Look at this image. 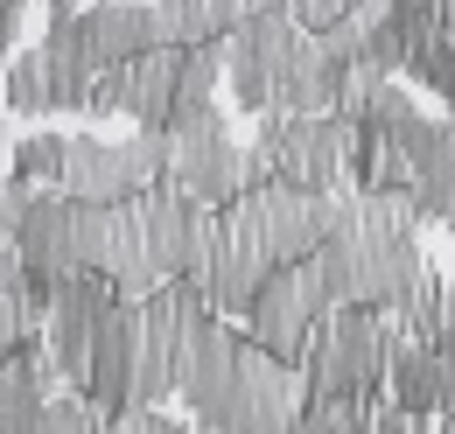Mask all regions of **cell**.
Wrapping results in <instances>:
<instances>
[{"instance_id":"4","label":"cell","mask_w":455,"mask_h":434,"mask_svg":"<svg viewBox=\"0 0 455 434\" xmlns=\"http://www.w3.org/2000/svg\"><path fill=\"white\" fill-rule=\"evenodd\" d=\"M169 133H126V141H99V133H77L70 141V168H63V189L84 197V204H133L148 197L155 182H169Z\"/></svg>"},{"instance_id":"27","label":"cell","mask_w":455,"mask_h":434,"mask_svg":"<svg viewBox=\"0 0 455 434\" xmlns=\"http://www.w3.org/2000/svg\"><path fill=\"white\" fill-rule=\"evenodd\" d=\"M99 434H189V428L169 421V414H140V406H126V414H113Z\"/></svg>"},{"instance_id":"26","label":"cell","mask_w":455,"mask_h":434,"mask_svg":"<svg viewBox=\"0 0 455 434\" xmlns=\"http://www.w3.org/2000/svg\"><path fill=\"white\" fill-rule=\"evenodd\" d=\"M113 112H126V70H99L92 77V99H84V126L92 119H113Z\"/></svg>"},{"instance_id":"32","label":"cell","mask_w":455,"mask_h":434,"mask_svg":"<svg viewBox=\"0 0 455 434\" xmlns=\"http://www.w3.org/2000/svg\"><path fill=\"white\" fill-rule=\"evenodd\" d=\"M357 7H364V0H350V14H357Z\"/></svg>"},{"instance_id":"20","label":"cell","mask_w":455,"mask_h":434,"mask_svg":"<svg viewBox=\"0 0 455 434\" xmlns=\"http://www.w3.org/2000/svg\"><path fill=\"white\" fill-rule=\"evenodd\" d=\"M63 168H70V141L63 133H28L21 148H14V182H50V189H63Z\"/></svg>"},{"instance_id":"15","label":"cell","mask_w":455,"mask_h":434,"mask_svg":"<svg viewBox=\"0 0 455 434\" xmlns=\"http://www.w3.org/2000/svg\"><path fill=\"white\" fill-rule=\"evenodd\" d=\"M175 112H182V50L175 43H155L126 70V119L140 133H169Z\"/></svg>"},{"instance_id":"9","label":"cell","mask_w":455,"mask_h":434,"mask_svg":"<svg viewBox=\"0 0 455 434\" xmlns=\"http://www.w3.org/2000/svg\"><path fill=\"white\" fill-rule=\"evenodd\" d=\"M301 372L267 358L252 336H245V365H238V392H231V421L225 434H294L301 421Z\"/></svg>"},{"instance_id":"33","label":"cell","mask_w":455,"mask_h":434,"mask_svg":"<svg viewBox=\"0 0 455 434\" xmlns=\"http://www.w3.org/2000/svg\"><path fill=\"white\" fill-rule=\"evenodd\" d=\"M196 434H218V428H196Z\"/></svg>"},{"instance_id":"6","label":"cell","mask_w":455,"mask_h":434,"mask_svg":"<svg viewBox=\"0 0 455 434\" xmlns=\"http://www.w3.org/2000/svg\"><path fill=\"white\" fill-rule=\"evenodd\" d=\"M301 43V28H294V14H252L245 28H231L225 36V92L238 112H274V84H281L287 56Z\"/></svg>"},{"instance_id":"7","label":"cell","mask_w":455,"mask_h":434,"mask_svg":"<svg viewBox=\"0 0 455 434\" xmlns=\"http://www.w3.org/2000/svg\"><path fill=\"white\" fill-rule=\"evenodd\" d=\"M140 204V224H148V245H155V267L162 280H196L204 260H211V238H218V211H204L196 197H182L175 182H155Z\"/></svg>"},{"instance_id":"13","label":"cell","mask_w":455,"mask_h":434,"mask_svg":"<svg viewBox=\"0 0 455 434\" xmlns=\"http://www.w3.org/2000/svg\"><path fill=\"white\" fill-rule=\"evenodd\" d=\"M343 84H350V56L330 36H301L294 56H287V70H281V84H274V112H287V119L337 112Z\"/></svg>"},{"instance_id":"19","label":"cell","mask_w":455,"mask_h":434,"mask_svg":"<svg viewBox=\"0 0 455 434\" xmlns=\"http://www.w3.org/2000/svg\"><path fill=\"white\" fill-rule=\"evenodd\" d=\"M155 21H162V43H175V50L225 43L218 21H211V0H155Z\"/></svg>"},{"instance_id":"28","label":"cell","mask_w":455,"mask_h":434,"mask_svg":"<svg viewBox=\"0 0 455 434\" xmlns=\"http://www.w3.org/2000/svg\"><path fill=\"white\" fill-rule=\"evenodd\" d=\"M427 350L455 358V280H449V294H442V323H435V343H427Z\"/></svg>"},{"instance_id":"12","label":"cell","mask_w":455,"mask_h":434,"mask_svg":"<svg viewBox=\"0 0 455 434\" xmlns=\"http://www.w3.org/2000/svg\"><path fill=\"white\" fill-rule=\"evenodd\" d=\"M77 36H84L92 70H133L162 43V21H155V0H92L77 14Z\"/></svg>"},{"instance_id":"11","label":"cell","mask_w":455,"mask_h":434,"mask_svg":"<svg viewBox=\"0 0 455 434\" xmlns=\"http://www.w3.org/2000/svg\"><path fill=\"white\" fill-rule=\"evenodd\" d=\"M315 329H323V316L308 309V287H301V273H294V267L274 273V280H267V294H259V301H252V316H245V336H252L267 358L294 365V372H301V358H308Z\"/></svg>"},{"instance_id":"16","label":"cell","mask_w":455,"mask_h":434,"mask_svg":"<svg viewBox=\"0 0 455 434\" xmlns=\"http://www.w3.org/2000/svg\"><path fill=\"white\" fill-rule=\"evenodd\" d=\"M106 273H113L119 301H155L169 280L155 267V245H148V224H140V204H119L113 211V245H106Z\"/></svg>"},{"instance_id":"22","label":"cell","mask_w":455,"mask_h":434,"mask_svg":"<svg viewBox=\"0 0 455 434\" xmlns=\"http://www.w3.org/2000/svg\"><path fill=\"white\" fill-rule=\"evenodd\" d=\"M413 92H406V77H386V84H379V92H371V106H364V119H357V126H371V133H386V141H393L399 126H406V119H413Z\"/></svg>"},{"instance_id":"8","label":"cell","mask_w":455,"mask_h":434,"mask_svg":"<svg viewBox=\"0 0 455 434\" xmlns=\"http://www.w3.org/2000/svg\"><path fill=\"white\" fill-rule=\"evenodd\" d=\"M343 162H350V119L337 112H315V119H281V141H274V168H281L287 189H308V197H337Z\"/></svg>"},{"instance_id":"30","label":"cell","mask_w":455,"mask_h":434,"mask_svg":"<svg viewBox=\"0 0 455 434\" xmlns=\"http://www.w3.org/2000/svg\"><path fill=\"white\" fill-rule=\"evenodd\" d=\"M435 7H442V28L455 36V0H435Z\"/></svg>"},{"instance_id":"5","label":"cell","mask_w":455,"mask_h":434,"mask_svg":"<svg viewBox=\"0 0 455 434\" xmlns=\"http://www.w3.org/2000/svg\"><path fill=\"white\" fill-rule=\"evenodd\" d=\"M225 217L238 224V231H252V245H259L274 267H301V260H308V253L330 238V224H323V197H308V189H287V182L238 197Z\"/></svg>"},{"instance_id":"14","label":"cell","mask_w":455,"mask_h":434,"mask_svg":"<svg viewBox=\"0 0 455 434\" xmlns=\"http://www.w3.org/2000/svg\"><path fill=\"white\" fill-rule=\"evenodd\" d=\"M386 392H393V406H399V414H413V421L427 428V421L455 414V358L427 350V343H399Z\"/></svg>"},{"instance_id":"34","label":"cell","mask_w":455,"mask_h":434,"mask_svg":"<svg viewBox=\"0 0 455 434\" xmlns=\"http://www.w3.org/2000/svg\"><path fill=\"white\" fill-rule=\"evenodd\" d=\"M449 231H455V217H449Z\"/></svg>"},{"instance_id":"29","label":"cell","mask_w":455,"mask_h":434,"mask_svg":"<svg viewBox=\"0 0 455 434\" xmlns=\"http://www.w3.org/2000/svg\"><path fill=\"white\" fill-rule=\"evenodd\" d=\"M50 7V21H70V14H84V0H43Z\"/></svg>"},{"instance_id":"24","label":"cell","mask_w":455,"mask_h":434,"mask_svg":"<svg viewBox=\"0 0 455 434\" xmlns=\"http://www.w3.org/2000/svg\"><path fill=\"white\" fill-rule=\"evenodd\" d=\"M287 14L301 36H330L337 21H350V0H287Z\"/></svg>"},{"instance_id":"1","label":"cell","mask_w":455,"mask_h":434,"mask_svg":"<svg viewBox=\"0 0 455 434\" xmlns=\"http://www.w3.org/2000/svg\"><path fill=\"white\" fill-rule=\"evenodd\" d=\"M399 343H413L386 309H343L315 329L301 358V399H379Z\"/></svg>"},{"instance_id":"3","label":"cell","mask_w":455,"mask_h":434,"mask_svg":"<svg viewBox=\"0 0 455 434\" xmlns=\"http://www.w3.org/2000/svg\"><path fill=\"white\" fill-rule=\"evenodd\" d=\"M169 182L182 197H196L204 211H231L245 197V141L231 133V119L218 99L204 106H182L169 126Z\"/></svg>"},{"instance_id":"23","label":"cell","mask_w":455,"mask_h":434,"mask_svg":"<svg viewBox=\"0 0 455 434\" xmlns=\"http://www.w3.org/2000/svg\"><path fill=\"white\" fill-rule=\"evenodd\" d=\"M36 434H99V414H92V399L57 392V399L43 406V428H36Z\"/></svg>"},{"instance_id":"25","label":"cell","mask_w":455,"mask_h":434,"mask_svg":"<svg viewBox=\"0 0 455 434\" xmlns=\"http://www.w3.org/2000/svg\"><path fill=\"white\" fill-rule=\"evenodd\" d=\"M28 204H36V182H0V245H14L21 238V224H28Z\"/></svg>"},{"instance_id":"2","label":"cell","mask_w":455,"mask_h":434,"mask_svg":"<svg viewBox=\"0 0 455 434\" xmlns=\"http://www.w3.org/2000/svg\"><path fill=\"white\" fill-rule=\"evenodd\" d=\"M106 245H113V211H106V204H84V197H70V189H36L28 224H21V238H14V253L43 273L50 287L70 280V273H84V267L106 273Z\"/></svg>"},{"instance_id":"35","label":"cell","mask_w":455,"mask_h":434,"mask_svg":"<svg viewBox=\"0 0 455 434\" xmlns=\"http://www.w3.org/2000/svg\"><path fill=\"white\" fill-rule=\"evenodd\" d=\"M420 434H435V428H420Z\"/></svg>"},{"instance_id":"10","label":"cell","mask_w":455,"mask_h":434,"mask_svg":"<svg viewBox=\"0 0 455 434\" xmlns=\"http://www.w3.org/2000/svg\"><path fill=\"white\" fill-rule=\"evenodd\" d=\"M133 358H140V301H113L92 329V379H84L99 428L133 406Z\"/></svg>"},{"instance_id":"21","label":"cell","mask_w":455,"mask_h":434,"mask_svg":"<svg viewBox=\"0 0 455 434\" xmlns=\"http://www.w3.org/2000/svg\"><path fill=\"white\" fill-rule=\"evenodd\" d=\"M218 84H225V43H196V50H182V106L218 99Z\"/></svg>"},{"instance_id":"17","label":"cell","mask_w":455,"mask_h":434,"mask_svg":"<svg viewBox=\"0 0 455 434\" xmlns=\"http://www.w3.org/2000/svg\"><path fill=\"white\" fill-rule=\"evenodd\" d=\"M0 99H7V112H21V119H43V112H57V70H50L43 43H36L28 56H14V70H7Z\"/></svg>"},{"instance_id":"31","label":"cell","mask_w":455,"mask_h":434,"mask_svg":"<svg viewBox=\"0 0 455 434\" xmlns=\"http://www.w3.org/2000/svg\"><path fill=\"white\" fill-rule=\"evenodd\" d=\"M0 155H14V148H7V133H0Z\"/></svg>"},{"instance_id":"18","label":"cell","mask_w":455,"mask_h":434,"mask_svg":"<svg viewBox=\"0 0 455 434\" xmlns=\"http://www.w3.org/2000/svg\"><path fill=\"white\" fill-rule=\"evenodd\" d=\"M413 211H420V224H449L455 217V133L435 148V162H420V175H413Z\"/></svg>"}]
</instances>
